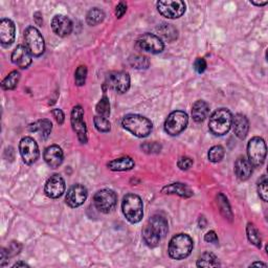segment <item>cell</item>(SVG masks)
<instances>
[{
    "mask_svg": "<svg viewBox=\"0 0 268 268\" xmlns=\"http://www.w3.org/2000/svg\"><path fill=\"white\" fill-rule=\"evenodd\" d=\"M169 231V224L165 217L154 215L146 224L143 231V239L146 245L153 248L156 247Z\"/></svg>",
    "mask_w": 268,
    "mask_h": 268,
    "instance_id": "cell-1",
    "label": "cell"
},
{
    "mask_svg": "<svg viewBox=\"0 0 268 268\" xmlns=\"http://www.w3.org/2000/svg\"><path fill=\"white\" fill-rule=\"evenodd\" d=\"M193 247V240L189 235L178 234L170 240L168 252L172 259L182 260L190 256Z\"/></svg>",
    "mask_w": 268,
    "mask_h": 268,
    "instance_id": "cell-2",
    "label": "cell"
},
{
    "mask_svg": "<svg viewBox=\"0 0 268 268\" xmlns=\"http://www.w3.org/2000/svg\"><path fill=\"white\" fill-rule=\"evenodd\" d=\"M123 127L138 138H147L152 132L153 125L149 118L140 114H128L122 120Z\"/></svg>",
    "mask_w": 268,
    "mask_h": 268,
    "instance_id": "cell-3",
    "label": "cell"
},
{
    "mask_svg": "<svg viewBox=\"0 0 268 268\" xmlns=\"http://www.w3.org/2000/svg\"><path fill=\"white\" fill-rule=\"evenodd\" d=\"M233 123L232 112L226 108H220L214 112L209 122V128L215 136H224L230 131Z\"/></svg>",
    "mask_w": 268,
    "mask_h": 268,
    "instance_id": "cell-4",
    "label": "cell"
},
{
    "mask_svg": "<svg viewBox=\"0 0 268 268\" xmlns=\"http://www.w3.org/2000/svg\"><path fill=\"white\" fill-rule=\"evenodd\" d=\"M124 216L130 223H139L144 216V205L140 196L127 194L122 203Z\"/></svg>",
    "mask_w": 268,
    "mask_h": 268,
    "instance_id": "cell-5",
    "label": "cell"
},
{
    "mask_svg": "<svg viewBox=\"0 0 268 268\" xmlns=\"http://www.w3.org/2000/svg\"><path fill=\"white\" fill-rule=\"evenodd\" d=\"M24 40L25 46L28 47V49L32 53V56L40 57L43 55L45 50L44 39L36 28H34V26H29V28L24 31Z\"/></svg>",
    "mask_w": 268,
    "mask_h": 268,
    "instance_id": "cell-6",
    "label": "cell"
},
{
    "mask_svg": "<svg viewBox=\"0 0 268 268\" xmlns=\"http://www.w3.org/2000/svg\"><path fill=\"white\" fill-rule=\"evenodd\" d=\"M187 123H189V116H187L184 111H173L166 119L165 131L169 136H178V134H180L186 128Z\"/></svg>",
    "mask_w": 268,
    "mask_h": 268,
    "instance_id": "cell-7",
    "label": "cell"
},
{
    "mask_svg": "<svg viewBox=\"0 0 268 268\" xmlns=\"http://www.w3.org/2000/svg\"><path fill=\"white\" fill-rule=\"evenodd\" d=\"M266 144L261 138H253L248 142L247 145V155L248 160L253 167L262 166L266 158Z\"/></svg>",
    "mask_w": 268,
    "mask_h": 268,
    "instance_id": "cell-8",
    "label": "cell"
},
{
    "mask_svg": "<svg viewBox=\"0 0 268 268\" xmlns=\"http://www.w3.org/2000/svg\"><path fill=\"white\" fill-rule=\"evenodd\" d=\"M156 7L159 14L168 19H177L185 12V4L181 0H164L158 2Z\"/></svg>",
    "mask_w": 268,
    "mask_h": 268,
    "instance_id": "cell-9",
    "label": "cell"
},
{
    "mask_svg": "<svg viewBox=\"0 0 268 268\" xmlns=\"http://www.w3.org/2000/svg\"><path fill=\"white\" fill-rule=\"evenodd\" d=\"M105 84L117 93H125L130 88V76L125 72H111L106 76Z\"/></svg>",
    "mask_w": 268,
    "mask_h": 268,
    "instance_id": "cell-10",
    "label": "cell"
},
{
    "mask_svg": "<svg viewBox=\"0 0 268 268\" xmlns=\"http://www.w3.org/2000/svg\"><path fill=\"white\" fill-rule=\"evenodd\" d=\"M93 203L100 212L108 214L114 210L117 203V197L112 190L105 189L96 193L95 197H93Z\"/></svg>",
    "mask_w": 268,
    "mask_h": 268,
    "instance_id": "cell-11",
    "label": "cell"
},
{
    "mask_svg": "<svg viewBox=\"0 0 268 268\" xmlns=\"http://www.w3.org/2000/svg\"><path fill=\"white\" fill-rule=\"evenodd\" d=\"M71 123L80 143H87V128L84 122V110L81 106H76L72 110Z\"/></svg>",
    "mask_w": 268,
    "mask_h": 268,
    "instance_id": "cell-12",
    "label": "cell"
},
{
    "mask_svg": "<svg viewBox=\"0 0 268 268\" xmlns=\"http://www.w3.org/2000/svg\"><path fill=\"white\" fill-rule=\"evenodd\" d=\"M19 151H20L23 162L26 165L35 164L37 162V159L39 158V155H40L39 147H38L37 143L35 142L34 139H32L30 137L23 138L20 141Z\"/></svg>",
    "mask_w": 268,
    "mask_h": 268,
    "instance_id": "cell-13",
    "label": "cell"
},
{
    "mask_svg": "<svg viewBox=\"0 0 268 268\" xmlns=\"http://www.w3.org/2000/svg\"><path fill=\"white\" fill-rule=\"evenodd\" d=\"M138 46L147 52L159 53L165 48L163 40L158 36L150 33H146L138 39Z\"/></svg>",
    "mask_w": 268,
    "mask_h": 268,
    "instance_id": "cell-14",
    "label": "cell"
},
{
    "mask_svg": "<svg viewBox=\"0 0 268 268\" xmlns=\"http://www.w3.org/2000/svg\"><path fill=\"white\" fill-rule=\"evenodd\" d=\"M88 196L87 189L82 184H75L67 191L65 201L66 205L71 208H79L82 206Z\"/></svg>",
    "mask_w": 268,
    "mask_h": 268,
    "instance_id": "cell-15",
    "label": "cell"
},
{
    "mask_svg": "<svg viewBox=\"0 0 268 268\" xmlns=\"http://www.w3.org/2000/svg\"><path fill=\"white\" fill-rule=\"evenodd\" d=\"M64 191H65V181L59 174H55V175L50 176L47 179L44 187V192L47 197L57 199L63 195Z\"/></svg>",
    "mask_w": 268,
    "mask_h": 268,
    "instance_id": "cell-16",
    "label": "cell"
},
{
    "mask_svg": "<svg viewBox=\"0 0 268 268\" xmlns=\"http://www.w3.org/2000/svg\"><path fill=\"white\" fill-rule=\"evenodd\" d=\"M51 29L57 36L66 37L73 32V22L67 16L56 15L51 20Z\"/></svg>",
    "mask_w": 268,
    "mask_h": 268,
    "instance_id": "cell-17",
    "label": "cell"
},
{
    "mask_svg": "<svg viewBox=\"0 0 268 268\" xmlns=\"http://www.w3.org/2000/svg\"><path fill=\"white\" fill-rule=\"evenodd\" d=\"M12 62L14 63L17 67L22 70L28 69V67L32 64L33 56L28 49V47L24 45H18L14 51L12 53Z\"/></svg>",
    "mask_w": 268,
    "mask_h": 268,
    "instance_id": "cell-18",
    "label": "cell"
},
{
    "mask_svg": "<svg viewBox=\"0 0 268 268\" xmlns=\"http://www.w3.org/2000/svg\"><path fill=\"white\" fill-rule=\"evenodd\" d=\"M43 157H44L45 163L48 165V167H50L51 169H57L63 163L64 154L59 146L52 145V146L47 147V148L45 149Z\"/></svg>",
    "mask_w": 268,
    "mask_h": 268,
    "instance_id": "cell-19",
    "label": "cell"
},
{
    "mask_svg": "<svg viewBox=\"0 0 268 268\" xmlns=\"http://www.w3.org/2000/svg\"><path fill=\"white\" fill-rule=\"evenodd\" d=\"M16 28L12 20L4 18L0 21V42L4 45H11L15 40Z\"/></svg>",
    "mask_w": 268,
    "mask_h": 268,
    "instance_id": "cell-20",
    "label": "cell"
},
{
    "mask_svg": "<svg viewBox=\"0 0 268 268\" xmlns=\"http://www.w3.org/2000/svg\"><path fill=\"white\" fill-rule=\"evenodd\" d=\"M252 165L245 156H240L235 163L236 176L242 181L247 180L252 174Z\"/></svg>",
    "mask_w": 268,
    "mask_h": 268,
    "instance_id": "cell-21",
    "label": "cell"
},
{
    "mask_svg": "<svg viewBox=\"0 0 268 268\" xmlns=\"http://www.w3.org/2000/svg\"><path fill=\"white\" fill-rule=\"evenodd\" d=\"M234 132L236 134V137L239 138L240 140H244L248 133L249 129V123L248 119L245 115L243 114H236L233 117V123H232Z\"/></svg>",
    "mask_w": 268,
    "mask_h": 268,
    "instance_id": "cell-22",
    "label": "cell"
},
{
    "mask_svg": "<svg viewBox=\"0 0 268 268\" xmlns=\"http://www.w3.org/2000/svg\"><path fill=\"white\" fill-rule=\"evenodd\" d=\"M134 166H136V164H134L133 159L129 156H123V157L115 158L107 164V167H108L109 170L115 171V172L130 171L134 168Z\"/></svg>",
    "mask_w": 268,
    "mask_h": 268,
    "instance_id": "cell-23",
    "label": "cell"
},
{
    "mask_svg": "<svg viewBox=\"0 0 268 268\" xmlns=\"http://www.w3.org/2000/svg\"><path fill=\"white\" fill-rule=\"evenodd\" d=\"M210 113V106L206 101L199 100L192 107V116L196 123H201L208 117Z\"/></svg>",
    "mask_w": 268,
    "mask_h": 268,
    "instance_id": "cell-24",
    "label": "cell"
},
{
    "mask_svg": "<svg viewBox=\"0 0 268 268\" xmlns=\"http://www.w3.org/2000/svg\"><path fill=\"white\" fill-rule=\"evenodd\" d=\"M163 193L165 194H175L183 198H189L193 196V191L189 186L181 182H175L171 183L163 189Z\"/></svg>",
    "mask_w": 268,
    "mask_h": 268,
    "instance_id": "cell-25",
    "label": "cell"
},
{
    "mask_svg": "<svg viewBox=\"0 0 268 268\" xmlns=\"http://www.w3.org/2000/svg\"><path fill=\"white\" fill-rule=\"evenodd\" d=\"M51 129H52L51 122L49 119H46V118L39 119L34 124H31L29 127V130L31 132H38L40 134V137L44 140L49 137Z\"/></svg>",
    "mask_w": 268,
    "mask_h": 268,
    "instance_id": "cell-26",
    "label": "cell"
},
{
    "mask_svg": "<svg viewBox=\"0 0 268 268\" xmlns=\"http://www.w3.org/2000/svg\"><path fill=\"white\" fill-rule=\"evenodd\" d=\"M198 267H218L220 266L218 258L212 252H205L201 254L197 261Z\"/></svg>",
    "mask_w": 268,
    "mask_h": 268,
    "instance_id": "cell-27",
    "label": "cell"
},
{
    "mask_svg": "<svg viewBox=\"0 0 268 268\" xmlns=\"http://www.w3.org/2000/svg\"><path fill=\"white\" fill-rule=\"evenodd\" d=\"M217 205H218V208L220 210V213L223 215V217H225L226 219H229L230 221H232L233 220V212H232L231 206L229 204V200H227V198L221 193L217 196Z\"/></svg>",
    "mask_w": 268,
    "mask_h": 268,
    "instance_id": "cell-28",
    "label": "cell"
},
{
    "mask_svg": "<svg viewBox=\"0 0 268 268\" xmlns=\"http://www.w3.org/2000/svg\"><path fill=\"white\" fill-rule=\"evenodd\" d=\"M19 81H20V73L14 71L6 77V79L2 83V87L5 90H13L17 87Z\"/></svg>",
    "mask_w": 268,
    "mask_h": 268,
    "instance_id": "cell-29",
    "label": "cell"
},
{
    "mask_svg": "<svg viewBox=\"0 0 268 268\" xmlns=\"http://www.w3.org/2000/svg\"><path fill=\"white\" fill-rule=\"evenodd\" d=\"M105 19V13L98 9V8H93L91 9L88 13H87V16H86V21L89 25H98L101 22H103V20Z\"/></svg>",
    "mask_w": 268,
    "mask_h": 268,
    "instance_id": "cell-30",
    "label": "cell"
},
{
    "mask_svg": "<svg viewBox=\"0 0 268 268\" xmlns=\"http://www.w3.org/2000/svg\"><path fill=\"white\" fill-rule=\"evenodd\" d=\"M157 31L165 39H167L168 41H174V40L177 39V36H178L177 35V30L174 28L172 24L164 23L160 26H158Z\"/></svg>",
    "mask_w": 268,
    "mask_h": 268,
    "instance_id": "cell-31",
    "label": "cell"
},
{
    "mask_svg": "<svg viewBox=\"0 0 268 268\" xmlns=\"http://www.w3.org/2000/svg\"><path fill=\"white\" fill-rule=\"evenodd\" d=\"M246 234H247V238H248L250 243H252L253 245H256L257 247H261L262 240H261L260 232L257 227L254 226V224H252V223L247 224Z\"/></svg>",
    "mask_w": 268,
    "mask_h": 268,
    "instance_id": "cell-32",
    "label": "cell"
},
{
    "mask_svg": "<svg viewBox=\"0 0 268 268\" xmlns=\"http://www.w3.org/2000/svg\"><path fill=\"white\" fill-rule=\"evenodd\" d=\"M96 110H97L98 115L106 117V118L109 117V115H110V103H109V99L107 98V96H105V95L103 96V98L97 104Z\"/></svg>",
    "mask_w": 268,
    "mask_h": 268,
    "instance_id": "cell-33",
    "label": "cell"
},
{
    "mask_svg": "<svg viewBox=\"0 0 268 268\" xmlns=\"http://www.w3.org/2000/svg\"><path fill=\"white\" fill-rule=\"evenodd\" d=\"M208 157L212 163H219L224 157V149L221 146H214L210 149Z\"/></svg>",
    "mask_w": 268,
    "mask_h": 268,
    "instance_id": "cell-34",
    "label": "cell"
},
{
    "mask_svg": "<svg viewBox=\"0 0 268 268\" xmlns=\"http://www.w3.org/2000/svg\"><path fill=\"white\" fill-rule=\"evenodd\" d=\"M93 122H95V126L100 132H109L111 129L110 122L108 120V118L106 117L97 115L95 119H93Z\"/></svg>",
    "mask_w": 268,
    "mask_h": 268,
    "instance_id": "cell-35",
    "label": "cell"
},
{
    "mask_svg": "<svg viewBox=\"0 0 268 268\" xmlns=\"http://www.w3.org/2000/svg\"><path fill=\"white\" fill-rule=\"evenodd\" d=\"M87 78V67L84 65L79 66L75 73V82L78 86H83Z\"/></svg>",
    "mask_w": 268,
    "mask_h": 268,
    "instance_id": "cell-36",
    "label": "cell"
},
{
    "mask_svg": "<svg viewBox=\"0 0 268 268\" xmlns=\"http://www.w3.org/2000/svg\"><path fill=\"white\" fill-rule=\"evenodd\" d=\"M267 178H266V175H263L260 180L258 181V193H259V196L261 197V199L263 201H266L268 200V187H267Z\"/></svg>",
    "mask_w": 268,
    "mask_h": 268,
    "instance_id": "cell-37",
    "label": "cell"
},
{
    "mask_svg": "<svg viewBox=\"0 0 268 268\" xmlns=\"http://www.w3.org/2000/svg\"><path fill=\"white\" fill-rule=\"evenodd\" d=\"M130 63L133 67H136V69L138 70L148 69V66H149L148 58H146L144 56H136L134 58L130 59Z\"/></svg>",
    "mask_w": 268,
    "mask_h": 268,
    "instance_id": "cell-38",
    "label": "cell"
},
{
    "mask_svg": "<svg viewBox=\"0 0 268 268\" xmlns=\"http://www.w3.org/2000/svg\"><path fill=\"white\" fill-rule=\"evenodd\" d=\"M177 166L180 170L182 171H186V170H189L191 169V167L193 166V159L190 158V157H187V156H182L178 159V162H177Z\"/></svg>",
    "mask_w": 268,
    "mask_h": 268,
    "instance_id": "cell-39",
    "label": "cell"
},
{
    "mask_svg": "<svg viewBox=\"0 0 268 268\" xmlns=\"http://www.w3.org/2000/svg\"><path fill=\"white\" fill-rule=\"evenodd\" d=\"M194 70L198 74H204L207 70V62L204 58H197L194 62Z\"/></svg>",
    "mask_w": 268,
    "mask_h": 268,
    "instance_id": "cell-40",
    "label": "cell"
},
{
    "mask_svg": "<svg viewBox=\"0 0 268 268\" xmlns=\"http://www.w3.org/2000/svg\"><path fill=\"white\" fill-rule=\"evenodd\" d=\"M160 148H162V147H160V145H158L156 143H153L152 145L146 144L143 146V149L145 150V152H148V153H153V152L157 153L160 151Z\"/></svg>",
    "mask_w": 268,
    "mask_h": 268,
    "instance_id": "cell-41",
    "label": "cell"
},
{
    "mask_svg": "<svg viewBox=\"0 0 268 268\" xmlns=\"http://www.w3.org/2000/svg\"><path fill=\"white\" fill-rule=\"evenodd\" d=\"M205 240L209 243H213V244H217L219 242V239L217 234L214 232V231H210L206 236H205Z\"/></svg>",
    "mask_w": 268,
    "mask_h": 268,
    "instance_id": "cell-42",
    "label": "cell"
},
{
    "mask_svg": "<svg viewBox=\"0 0 268 268\" xmlns=\"http://www.w3.org/2000/svg\"><path fill=\"white\" fill-rule=\"evenodd\" d=\"M127 11V5L125 3H119L115 9V15L117 18H122Z\"/></svg>",
    "mask_w": 268,
    "mask_h": 268,
    "instance_id": "cell-43",
    "label": "cell"
},
{
    "mask_svg": "<svg viewBox=\"0 0 268 268\" xmlns=\"http://www.w3.org/2000/svg\"><path fill=\"white\" fill-rule=\"evenodd\" d=\"M51 113H52L53 117H55V119L57 120V123L59 125H62L64 123V117L65 116H64V113H63V111L61 109H53Z\"/></svg>",
    "mask_w": 268,
    "mask_h": 268,
    "instance_id": "cell-44",
    "label": "cell"
},
{
    "mask_svg": "<svg viewBox=\"0 0 268 268\" xmlns=\"http://www.w3.org/2000/svg\"><path fill=\"white\" fill-rule=\"evenodd\" d=\"M16 267H30L26 263H23V262H18L16 264L13 265V268H16Z\"/></svg>",
    "mask_w": 268,
    "mask_h": 268,
    "instance_id": "cell-45",
    "label": "cell"
},
{
    "mask_svg": "<svg viewBox=\"0 0 268 268\" xmlns=\"http://www.w3.org/2000/svg\"><path fill=\"white\" fill-rule=\"evenodd\" d=\"M250 4L254 5V6H258V7H263V6H266L268 3L267 2H264V3H257V2H250Z\"/></svg>",
    "mask_w": 268,
    "mask_h": 268,
    "instance_id": "cell-46",
    "label": "cell"
},
{
    "mask_svg": "<svg viewBox=\"0 0 268 268\" xmlns=\"http://www.w3.org/2000/svg\"><path fill=\"white\" fill-rule=\"evenodd\" d=\"M250 266H263V267H267V265L265 263H262V262H254Z\"/></svg>",
    "mask_w": 268,
    "mask_h": 268,
    "instance_id": "cell-47",
    "label": "cell"
}]
</instances>
